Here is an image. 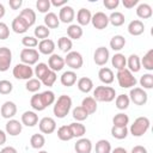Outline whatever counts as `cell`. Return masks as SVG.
I'll return each mask as SVG.
<instances>
[{"instance_id": "cell-1", "label": "cell", "mask_w": 153, "mask_h": 153, "mask_svg": "<svg viewBox=\"0 0 153 153\" xmlns=\"http://www.w3.org/2000/svg\"><path fill=\"white\" fill-rule=\"evenodd\" d=\"M55 100V93L50 90H47L41 93H35L30 99V105L35 111H43L49 105L54 104Z\"/></svg>"}, {"instance_id": "cell-2", "label": "cell", "mask_w": 153, "mask_h": 153, "mask_svg": "<svg viewBox=\"0 0 153 153\" xmlns=\"http://www.w3.org/2000/svg\"><path fill=\"white\" fill-rule=\"evenodd\" d=\"M72 109V98L67 94H61L54 103L53 112L57 118H65Z\"/></svg>"}, {"instance_id": "cell-3", "label": "cell", "mask_w": 153, "mask_h": 153, "mask_svg": "<svg viewBox=\"0 0 153 153\" xmlns=\"http://www.w3.org/2000/svg\"><path fill=\"white\" fill-rule=\"evenodd\" d=\"M149 126H151L149 118L146 116H140L130 124V128L128 130L133 136L140 137L147 133V130L149 129Z\"/></svg>"}, {"instance_id": "cell-4", "label": "cell", "mask_w": 153, "mask_h": 153, "mask_svg": "<svg viewBox=\"0 0 153 153\" xmlns=\"http://www.w3.org/2000/svg\"><path fill=\"white\" fill-rule=\"evenodd\" d=\"M93 98L96 102L110 103L116 98V91L111 86H97L93 90Z\"/></svg>"}, {"instance_id": "cell-5", "label": "cell", "mask_w": 153, "mask_h": 153, "mask_svg": "<svg viewBox=\"0 0 153 153\" xmlns=\"http://www.w3.org/2000/svg\"><path fill=\"white\" fill-rule=\"evenodd\" d=\"M116 78H117V82H118L120 87H122V88H133V87H135V85L137 82L134 74L127 68L117 71Z\"/></svg>"}, {"instance_id": "cell-6", "label": "cell", "mask_w": 153, "mask_h": 153, "mask_svg": "<svg viewBox=\"0 0 153 153\" xmlns=\"http://www.w3.org/2000/svg\"><path fill=\"white\" fill-rule=\"evenodd\" d=\"M12 74L18 80H29L33 76V69L31 66H27L24 63H18L13 67Z\"/></svg>"}, {"instance_id": "cell-7", "label": "cell", "mask_w": 153, "mask_h": 153, "mask_svg": "<svg viewBox=\"0 0 153 153\" xmlns=\"http://www.w3.org/2000/svg\"><path fill=\"white\" fill-rule=\"evenodd\" d=\"M39 59V53L35 48H24L20 51V61L24 65L32 66L38 62Z\"/></svg>"}, {"instance_id": "cell-8", "label": "cell", "mask_w": 153, "mask_h": 153, "mask_svg": "<svg viewBox=\"0 0 153 153\" xmlns=\"http://www.w3.org/2000/svg\"><path fill=\"white\" fill-rule=\"evenodd\" d=\"M130 102H133L135 105H145L148 100V94L146 92V90L141 88V87H133L130 88V92L128 94Z\"/></svg>"}, {"instance_id": "cell-9", "label": "cell", "mask_w": 153, "mask_h": 153, "mask_svg": "<svg viewBox=\"0 0 153 153\" xmlns=\"http://www.w3.org/2000/svg\"><path fill=\"white\" fill-rule=\"evenodd\" d=\"M65 65H67L72 69H80L84 65L82 55L79 51H74V50L67 53L65 57Z\"/></svg>"}, {"instance_id": "cell-10", "label": "cell", "mask_w": 153, "mask_h": 153, "mask_svg": "<svg viewBox=\"0 0 153 153\" xmlns=\"http://www.w3.org/2000/svg\"><path fill=\"white\" fill-rule=\"evenodd\" d=\"M12 63V51L7 47H0V72L10 69Z\"/></svg>"}, {"instance_id": "cell-11", "label": "cell", "mask_w": 153, "mask_h": 153, "mask_svg": "<svg viewBox=\"0 0 153 153\" xmlns=\"http://www.w3.org/2000/svg\"><path fill=\"white\" fill-rule=\"evenodd\" d=\"M91 23H92L93 27L97 29V30L106 29V26L109 25V17L104 12L99 11V12H96L94 14H92Z\"/></svg>"}, {"instance_id": "cell-12", "label": "cell", "mask_w": 153, "mask_h": 153, "mask_svg": "<svg viewBox=\"0 0 153 153\" xmlns=\"http://www.w3.org/2000/svg\"><path fill=\"white\" fill-rule=\"evenodd\" d=\"M38 128L42 134H51L56 130V122L53 117H43L38 122Z\"/></svg>"}, {"instance_id": "cell-13", "label": "cell", "mask_w": 153, "mask_h": 153, "mask_svg": "<svg viewBox=\"0 0 153 153\" xmlns=\"http://www.w3.org/2000/svg\"><path fill=\"white\" fill-rule=\"evenodd\" d=\"M109 57H110V54H109V49L108 48H105V47H98L94 50L93 61H94L96 65H98V66L106 65V62L109 61Z\"/></svg>"}, {"instance_id": "cell-14", "label": "cell", "mask_w": 153, "mask_h": 153, "mask_svg": "<svg viewBox=\"0 0 153 153\" xmlns=\"http://www.w3.org/2000/svg\"><path fill=\"white\" fill-rule=\"evenodd\" d=\"M74 17H75V11L72 6H63L60 8V12H59V20L61 23H65V24H71L73 20H74Z\"/></svg>"}, {"instance_id": "cell-15", "label": "cell", "mask_w": 153, "mask_h": 153, "mask_svg": "<svg viewBox=\"0 0 153 153\" xmlns=\"http://www.w3.org/2000/svg\"><path fill=\"white\" fill-rule=\"evenodd\" d=\"M48 67L54 72H60L65 67V59L59 54H51L48 59Z\"/></svg>"}, {"instance_id": "cell-16", "label": "cell", "mask_w": 153, "mask_h": 153, "mask_svg": "<svg viewBox=\"0 0 153 153\" xmlns=\"http://www.w3.org/2000/svg\"><path fill=\"white\" fill-rule=\"evenodd\" d=\"M0 114L6 120H11L16 116L17 114V105L16 103L11 102V100H7L2 105H1V109H0Z\"/></svg>"}, {"instance_id": "cell-17", "label": "cell", "mask_w": 153, "mask_h": 153, "mask_svg": "<svg viewBox=\"0 0 153 153\" xmlns=\"http://www.w3.org/2000/svg\"><path fill=\"white\" fill-rule=\"evenodd\" d=\"M5 130H6V134L11 135V136H17L22 133L23 130V124L22 122H19L18 120H14V118H11L7 121L6 126H5Z\"/></svg>"}, {"instance_id": "cell-18", "label": "cell", "mask_w": 153, "mask_h": 153, "mask_svg": "<svg viewBox=\"0 0 153 153\" xmlns=\"http://www.w3.org/2000/svg\"><path fill=\"white\" fill-rule=\"evenodd\" d=\"M38 53L43 54V55H51L54 54L55 50V42L50 38H45L42 39L41 42H38Z\"/></svg>"}, {"instance_id": "cell-19", "label": "cell", "mask_w": 153, "mask_h": 153, "mask_svg": "<svg viewBox=\"0 0 153 153\" xmlns=\"http://www.w3.org/2000/svg\"><path fill=\"white\" fill-rule=\"evenodd\" d=\"M75 153H91L92 152V142L90 139L80 137L74 145Z\"/></svg>"}, {"instance_id": "cell-20", "label": "cell", "mask_w": 153, "mask_h": 153, "mask_svg": "<svg viewBox=\"0 0 153 153\" xmlns=\"http://www.w3.org/2000/svg\"><path fill=\"white\" fill-rule=\"evenodd\" d=\"M98 78H99V80H100L103 84H105V85H110V84H112L114 80H115L114 72H112V69L109 68V67H102V68L99 69V72H98Z\"/></svg>"}, {"instance_id": "cell-21", "label": "cell", "mask_w": 153, "mask_h": 153, "mask_svg": "<svg viewBox=\"0 0 153 153\" xmlns=\"http://www.w3.org/2000/svg\"><path fill=\"white\" fill-rule=\"evenodd\" d=\"M91 18H92L91 11L85 8V7L80 8L76 13V22H78V25H80V26L88 25L91 23Z\"/></svg>"}, {"instance_id": "cell-22", "label": "cell", "mask_w": 153, "mask_h": 153, "mask_svg": "<svg viewBox=\"0 0 153 153\" xmlns=\"http://www.w3.org/2000/svg\"><path fill=\"white\" fill-rule=\"evenodd\" d=\"M38 123V115L35 111H25L22 115V124L26 127H35Z\"/></svg>"}, {"instance_id": "cell-23", "label": "cell", "mask_w": 153, "mask_h": 153, "mask_svg": "<svg viewBox=\"0 0 153 153\" xmlns=\"http://www.w3.org/2000/svg\"><path fill=\"white\" fill-rule=\"evenodd\" d=\"M143 31H145V24L140 19L131 20L128 24V32L131 36H140L143 33Z\"/></svg>"}, {"instance_id": "cell-24", "label": "cell", "mask_w": 153, "mask_h": 153, "mask_svg": "<svg viewBox=\"0 0 153 153\" xmlns=\"http://www.w3.org/2000/svg\"><path fill=\"white\" fill-rule=\"evenodd\" d=\"M60 81L63 86L71 87L76 82V73L74 71H66L60 76Z\"/></svg>"}, {"instance_id": "cell-25", "label": "cell", "mask_w": 153, "mask_h": 153, "mask_svg": "<svg viewBox=\"0 0 153 153\" xmlns=\"http://www.w3.org/2000/svg\"><path fill=\"white\" fill-rule=\"evenodd\" d=\"M19 17L27 24V26H32L36 23V12L32 8H24L20 11Z\"/></svg>"}, {"instance_id": "cell-26", "label": "cell", "mask_w": 153, "mask_h": 153, "mask_svg": "<svg viewBox=\"0 0 153 153\" xmlns=\"http://www.w3.org/2000/svg\"><path fill=\"white\" fill-rule=\"evenodd\" d=\"M127 69H129L131 73H137L141 69V62H140V57L136 54H131L128 59H127Z\"/></svg>"}, {"instance_id": "cell-27", "label": "cell", "mask_w": 153, "mask_h": 153, "mask_svg": "<svg viewBox=\"0 0 153 153\" xmlns=\"http://www.w3.org/2000/svg\"><path fill=\"white\" fill-rule=\"evenodd\" d=\"M44 25L50 30V29H57L59 25H60V20H59V17L56 13L54 12H48L45 13L44 16Z\"/></svg>"}, {"instance_id": "cell-28", "label": "cell", "mask_w": 153, "mask_h": 153, "mask_svg": "<svg viewBox=\"0 0 153 153\" xmlns=\"http://www.w3.org/2000/svg\"><path fill=\"white\" fill-rule=\"evenodd\" d=\"M76 87L79 88V91H81L84 93H88L93 88V81L88 76H81L76 81Z\"/></svg>"}, {"instance_id": "cell-29", "label": "cell", "mask_w": 153, "mask_h": 153, "mask_svg": "<svg viewBox=\"0 0 153 153\" xmlns=\"http://www.w3.org/2000/svg\"><path fill=\"white\" fill-rule=\"evenodd\" d=\"M153 14V11H152V7L148 5V4H139L137 7H136V16L141 19H148L151 18Z\"/></svg>"}, {"instance_id": "cell-30", "label": "cell", "mask_w": 153, "mask_h": 153, "mask_svg": "<svg viewBox=\"0 0 153 153\" xmlns=\"http://www.w3.org/2000/svg\"><path fill=\"white\" fill-rule=\"evenodd\" d=\"M11 27H12V30H13L16 33H24V32H26V31L29 30L27 24H26L19 16H17V17L12 20Z\"/></svg>"}, {"instance_id": "cell-31", "label": "cell", "mask_w": 153, "mask_h": 153, "mask_svg": "<svg viewBox=\"0 0 153 153\" xmlns=\"http://www.w3.org/2000/svg\"><path fill=\"white\" fill-rule=\"evenodd\" d=\"M111 63H112V67H115L117 71H121V69H124L127 68V57L121 54V53H116L112 57H111Z\"/></svg>"}, {"instance_id": "cell-32", "label": "cell", "mask_w": 153, "mask_h": 153, "mask_svg": "<svg viewBox=\"0 0 153 153\" xmlns=\"http://www.w3.org/2000/svg\"><path fill=\"white\" fill-rule=\"evenodd\" d=\"M82 33H84L82 27L78 24H71L67 27V36L69 39H80Z\"/></svg>"}, {"instance_id": "cell-33", "label": "cell", "mask_w": 153, "mask_h": 153, "mask_svg": "<svg viewBox=\"0 0 153 153\" xmlns=\"http://www.w3.org/2000/svg\"><path fill=\"white\" fill-rule=\"evenodd\" d=\"M68 127L71 129V133H72L73 137H79L80 139L86 133V127L81 122H73V123L68 124Z\"/></svg>"}, {"instance_id": "cell-34", "label": "cell", "mask_w": 153, "mask_h": 153, "mask_svg": "<svg viewBox=\"0 0 153 153\" xmlns=\"http://www.w3.org/2000/svg\"><path fill=\"white\" fill-rule=\"evenodd\" d=\"M81 106L86 110L88 115H92L97 111V102L93 97H85L81 102Z\"/></svg>"}, {"instance_id": "cell-35", "label": "cell", "mask_w": 153, "mask_h": 153, "mask_svg": "<svg viewBox=\"0 0 153 153\" xmlns=\"http://www.w3.org/2000/svg\"><path fill=\"white\" fill-rule=\"evenodd\" d=\"M110 48L114 50V51H120L124 48L126 45V38L121 35H115L111 39H110Z\"/></svg>"}, {"instance_id": "cell-36", "label": "cell", "mask_w": 153, "mask_h": 153, "mask_svg": "<svg viewBox=\"0 0 153 153\" xmlns=\"http://www.w3.org/2000/svg\"><path fill=\"white\" fill-rule=\"evenodd\" d=\"M108 17H109V23H110L112 26H121V25L124 24V20H126L124 14H123L122 12H118V11L112 12V13H111L110 16H108Z\"/></svg>"}, {"instance_id": "cell-37", "label": "cell", "mask_w": 153, "mask_h": 153, "mask_svg": "<svg viewBox=\"0 0 153 153\" xmlns=\"http://www.w3.org/2000/svg\"><path fill=\"white\" fill-rule=\"evenodd\" d=\"M115 104H116V108H117L118 110H126V109H128V106H129V104H130V99H129L128 94L122 93V94L116 96V98H115Z\"/></svg>"}, {"instance_id": "cell-38", "label": "cell", "mask_w": 153, "mask_h": 153, "mask_svg": "<svg viewBox=\"0 0 153 153\" xmlns=\"http://www.w3.org/2000/svg\"><path fill=\"white\" fill-rule=\"evenodd\" d=\"M112 126L116 127H127L129 124V116L124 112H118L112 118Z\"/></svg>"}, {"instance_id": "cell-39", "label": "cell", "mask_w": 153, "mask_h": 153, "mask_svg": "<svg viewBox=\"0 0 153 153\" xmlns=\"http://www.w3.org/2000/svg\"><path fill=\"white\" fill-rule=\"evenodd\" d=\"M30 145L32 148L35 149H41L44 145H45V137L43 134H33L30 137Z\"/></svg>"}, {"instance_id": "cell-40", "label": "cell", "mask_w": 153, "mask_h": 153, "mask_svg": "<svg viewBox=\"0 0 153 153\" xmlns=\"http://www.w3.org/2000/svg\"><path fill=\"white\" fill-rule=\"evenodd\" d=\"M141 66L147 71H153V49H149L140 60Z\"/></svg>"}, {"instance_id": "cell-41", "label": "cell", "mask_w": 153, "mask_h": 153, "mask_svg": "<svg viewBox=\"0 0 153 153\" xmlns=\"http://www.w3.org/2000/svg\"><path fill=\"white\" fill-rule=\"evenodd\" d=\"M111 149H112L111 143L105 139H100L96 142V147H94L96 153H110Z\"/></svg>"}, {"instance_id": "cell-42", "label": "cell", "mask_w": 153, "mask_h": 153, "mask_svg": "<svg viewBox=\"0 0 153 153\" xmlns=\"http://www.w3.org/2000/svg\"><path fill=\"white\" fill-rule=\"evenodd\" d=\"M57 47L59 49L62 51V53H69L72 51V47H73V43H72V39H69L68 37H60L59 41H57Z\"/></svg>"}, {"instance_id": "cell-43", "label": "cell", "mask_w": 153, "mask_h": 153, "mask_svg": "<svg viewBox=\"0 0 153 153\" xmlns=\"http://www.w3.org/2000/svg\"><path fill=\"white\" fill-rule=\"evenodd\" d=\"M128 134H129V130L127 127H116V126L111 127V135L117 140L126 139Z\"/></svg>"}, {"instance_id": "cell-44", "label": "cell", "mask_w": 153, "mask_h": 153, "mask_svg": "<svg viewBox=\"0 0 153 153\" xmlns=\"http://www.w3.org/2000/svg\"><path fill=\"white\" fill-rule=\"evenodd\" d=\"M49 71H50V69H49V67H48L47 63H44V62H39V63L36 65L35 71H33V74L37 76L38 80H42V79L48 74Z\"/></svg>"}, {"instance_id": "cell-45", "label": "cell", "mask_w": 153, "mask_h": 153, "mask_svg": "<svg viewBox=\"0 0 153 153\" xmlns=\"http://www.w3.org/2000/svg\"><path fill=\"white\" fill-rule=\"evenodd\" d=\"M41 87H42V82L37 78H31V79L26 80V84H25L26 91L32 92V93H36Z\"/></svg>"}, {"instance_id": "cell-46", "label": "cell", "mask_w": 153, "mask_h": 153, "mask_svg": "<svg viewBox=\"0 0 153 153\" xmlns=\"http://www.w3.org/2000/svg\"><path fill=\"white\" fill-rule=\"evenodd\" d=\"M72 116H73V118H74L76 122H82V121H85V120L88 117V114H87L86 110L80 105V106H76V108L73 109Z\"/></svg>"}, {"instance_id": "cell-47", "label": "cell", "mask_w": 153, "mask_h": 153, "mask_svg": "<svg viewBox=\"0 0 153 153\" xmlns=\"http://www.w3.org/2000/svg\"><path fill=\"white\" fill-rule=\"evenodd\" d=\"M139 82L142 86L141 88H143V90H151V88H153V74L146 73V74L141 75Z\"/></svg>"}, {"instance_id": "cell-48", "label": "cell", "mask_w": 153, "mask_h": 153, "mask_svg": "<svg viewBox=\"0 0 153 153\" xmlns=\"http://www.w3.org/2000/svg\"><path fill=\"white\" fill-rule=\"evenodd\" d=\"M57 137L61 141H69L73 139V135L71 133V129L68 126H61L57 129Z\"/></svg>"}, {"instance_id": "cell-49", "label": "cell", "mask_w": 153, "mask_h": 153, "mask_svg": "<svg viewBox=\"0 0 153 153\" xmlns=\"http://www.w3.org/2000/svg\"><path fill=\"white\" fill-rule=\"evenodd\" d=\"M33 35H35L36 38H39V39L42 41V39H45V38L49 37L50 30H49L45 25H38V26H36V29L33 30Z\"/></svg>"}, {"instance_id": "cell-50", "label": "cell", "mask_w": 153, "mask_h": 153, "mask_svg": "<svg viewBox=\"0 0 153 153\" xmlns=\"http://www.w3.org/2000/svg\"><path fill=\"white\" fill-rule=\"evenodd\" d=\"M56 72H54V71H49L48 72V74L41 80V82L44 85V86H48V87H50V86H53L54 85V82L56 81Z\"/></svg>"}, {"instance_id": "cell-51", "label": "cell", "mask_w": 153, "mask_h": 153, "mask_svg": "<svg viewBox=\"0 0 153 153\" xmlns=\"http://www.w3.org/2000/svg\"><path fill=\"white\" fill-rule=\"evenodd\" d=\"M22 44L25 48H35L38 45V39L35 36H24L22 38Z\"/></svg>"}, {"instance_id": "cell-52", "label": "cell", "mask_w": 153, "mask_h": 153, "mask_svg": "<svg viewBox=\"0 0 153 153\" xmlns=\"http://www.w3.org/2000/svg\"><path fill=\"white\" fill-rule=\"evenodd\" d=\"M13 90V84L10 80H0V94H10Z\"/></svg>"}, {"instance_id": "cell-53", "label": "cell", "mask_w": 153, "mask_h": 153, "mask_svg": "<svg viewBox=\"0 0 153 153\" xmlns=\"http://www.w3.org/2000/svg\"><path fill=\"white\" fill-rule=\"evenodd\" d=\"M50 7H51L50 0H37L36 1V8L41 13H48Z\"/></svg>"}, {"instance_id": "cell-54", "label": "cell", "mask_w": 153, "mask_h": 153, "mask_svg": "<svg viewBox=\"0 0 153 153\" xmlns=\"http://www.w3.org/2000/svg\"><path fill=\"white\" fill-rule=\"evenodd\" d=\"M8 37H10V27L7 26L6 23L0 22V39L4 41L7 39Z\"/></svg>"}, {"instance_id": "cell-55", "label": "cell", "mask_w": 153, "mask_h": 153, "mask_svg": "<svg viewBox=\"0 0 153 153\" xmlns=\"http://www.w3.org/2000/svg\"><path fill=\"white\" fill-rule=\"evenodd\" d=\"M103 5L108 8V10H115L120 5V0H104Z\"/></svg>"}, {"instance_id": "cell-56", "label": "cell", "mask_w": 153, "mask_h": 153, "mask_svg": "<svg viewBox=\"0 0 153 153\" xmlns=\"http://www.w3.org/2000/svg\"><path fill=\"white\" fill-rule=\"evenodd\" d=\"M8 5L12 10H19L23 5V1L22 0H10L8 1Z\"/></svg>"}, {"instance_id": "cell-57", "label": "cell", "mask_w": 153, "mask_h": 153, "mask_svg": "<svg viewBox=\"0 0 153 153\" xmlns=\"http://www.w3.org/2000/svg\"><path fill=\"white\" fill-rule=\"evenodd\" d=\"M122 4L126 8H133L134 6H136L139 4V0H123Z\"/></svg>"}, {"instance_id": "cell-58", "label": "cell", "mask_w": 153, "mask_h": 153, "mask_svg": "<svg viewBox=\"0 0 153 153\" xmlns=\"http://www.w3.org/2000/svg\"><path fill=\"white\" fill-rule=\"evenodd\" d=\"M130 153H148V152H147V148L146 147H143L141 145H136V146H134L131 148Z\"/></svg>"}, {"instance_id": "cell-59", "label": "cell", "mask_w": 153, "mask_h": 153, "mask_svg": "<svg viewBox=\"0 0 153 153\" xmlns=\"http://www.w3.org/2000/svg\"><path fill=\"white\" fill-rule=\"evenodd\" d=\"M50 4L55 7H63L67 5V0H50Z\"/></svg>"}, {"instance_id": "cell-60", "label": "cell", "mask_w": 153, "mask_h": 153, "mask_svg": "<svg viewBox=\"0 0 153 153\" xmlns=\"http://www.w3.org/2000/svg\"><path fill=\"white\" fill-rule=\"evenodd\" d=\"M0 153H18V152H17V149H16L14 147H12V146H6V147H4V148L0 151Z\"/></svg>"}, {"instance_id": "cell-61", "label": "cell", "mask_w": 153, "mask_h": 153, "mask_svg": "<svg viewBox=\"0 0 153 153\" xmlns=\"http://www.w3.org/2000/svg\"><path fill=\"white\" fill-rule=\"evenodd\" d=\"M6 140H7V134H6V131H4L2 129H0V146L4 145V143L6 142Z\"/></svg>"}, {"instance_id": "cell-62", "label": "cell", "mask_w": 153, "mask_h": 153, "mask_svg": "<svg viewBox=\"0 0 153 153\" xmlns=\"http://www.w3.org/2000/svg\"><path fill=\"white\" fill-rule=\"evenodd\" d=\"M110 153H128V151L126 148H123V147H116V148L111 149Z\"/></svg>"}, {"instance_id": "cell-63", "label": "cell", "mask_w": 153, "mask_h": 153, "mask_svg": "<svg viewBox=\"0 0 153 153\" xmlns=\"http://www.w3.org/2000/svg\"><path fill=\"white\" fill-rule=\"evenodd\" d=\"M5 13H6V10H5V6H4V5H2L1 2H0V19H1V18H2L4 16H5Z\"/></svg>"}, {"instance_id": "cell-64", "label": "cell", "mask_w": 153, "mask_h": 153, "mask_svg": "<svg viewBox=\"0 0 153 153\" xmlns=\"http://www.w3.org/2000/svg\"><path fill=\"white\" fill-rule=\"evenodd\" d=\"M37 153H48V152H47V151H38Z\"/></svg>"}]
</instances>
